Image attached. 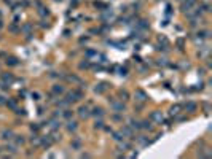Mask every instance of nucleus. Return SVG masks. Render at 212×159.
<instances>
[{
    "instance_id": "obj_1",
    "label": "nucleus",
    "mask_w": 212,
    "mask_h": 159,
    "mask_svg": "<svg viewBox=\"0 0 212 159\" xmlns=\"http://www.w3.org/2000/svg\"><path fill=\"white\" fill-rule=\"evenodd\" d=\"M83 99V92L81 91H70L66 94V100L70 104V102H78Z\"/></svg>"
},
{
    "instance_id": "obj_2",
    "label": "nucleus",
    "mask_w": 212,
    "mask_h": 159,
    "mask_svg": "<svg viewBox=\"0 0 212 159\" xmlns=\"http://www.w3.org/2000/svg\"><path fill=\"white\" fill-rule=\"evenodd\" d=\"M196 7V0H183L182 5H180V10L183 13H187L188 10H191V8Z\"/></svg>"
},
{
    "instance_id": "obj_3",
    "label": "nucleus",
    "mask_w": 212,
    "mask_h": 159,
    "mask_svg": "<svg viewBox=\"0 0 212 159\" xmlns=\"http://www.w3.org/2000/svg\"><path fill=\"white\" fill-rule=\"evenodd\" d=\"M150 121H151V123H158V124H161V123L164 121L163 113H161V111H151V113H150Z\"/></svg>"
},
{
    "instance_id": "obj_4",
    "label": "nucleus",
    "mask_w": 212,
    "mask_h": 159,
    "mask_svg": "<svg viewBox=\"0 0 212 159\" xmlns=\"http://www.w3.org/2000/svg\"><path fill=\"white\" fill-rule=\"evenodd\" d=\"M78 116H80L81 119H88L89 116H91V111H89V108L86 105H81L80 108H78Z\"/></svg>"
},
{
    "instance_id": "obj_5",
    "label": "nucleus",
    "mask_w": 212,
    "mask_h": 159,
    "mask_svg": "<svg viewBox=\"0 0 212 159\" xmlns=\"http://www.w3.org/2000/svg\"><path fill=\"white\" fill-rule=\"evenodd\" d=\"M13 137H15V132H13L11 129H3L2 132H0V138L2 140H13Z\"/></svg>"
},
{
    "instance_id": "obj_6",
    "label": "nucleus",
    "mask_w": 212,
    "mask_h": 159,
    "mask_svg": "<svg viewBox=\"0 0 212 159\" xmlns=\"http://www.w3.org/2000/svg\"><path fill=\"white\" fill-rule=\"evenodd\" d=\"M112 110L117 111V113H123V111L126 110V105H124L123 102H115V100H112Z\"/></svg>"
},
{
    "instance_id": "obj_7",
    "label": "nucleus",
    "mask_w": 212,
    "mask_h": 159,
    "mask_svg": "<svg viewBox=\"0 0 212 159\" xmlns=\"http://www.w3.org/2000/svg\"><path fill=\"white\" fill-rule=\"evenodd\" d=\"M109 89V83H105V81H100L99 85H96V88H94V92L96 94H104L105 91Z\"/></svg>"
},
{
    "instance_id": "obj_8",
    "label": "nucleus",
    "mask_w": 212,
    "mask_h": 159,
    "mask_svg": "<svg viewBox=\"0 0 212 159\" xmlns=\"http://www.w3.org/2000/svg\"><path fill=\"white\" fill-rule=\"evenodd\" d=\"M134 97H136V102H147V100H148V96H147L142 89H137Z\"/></svg>"
},
{
    "instance_id": "obj_9",
    "label": "nucleus",
    "mask_w": 212,
    "mask_h": 159,
    "mask_svg": "<svg viewBox=\"0 0 212 159\" xmlns=\"http://www.w3.org/2000/svg\"><path fill=\"white\" fill-rule=\"evenodd\" d=\"M120 132L124 135V138H131L132 135H134V132H132V129H131V126H123Z\"/></svg>"
},
{
    "instance_id": "obj_10",
    "label": "nucleus",
    "mask_w": 212,
    "mask_h": 159,
    "mask_svg": "<svg viewBox=\"0 0 212 159\" xmlns=\"http://www.w3.org/2000/svg\"><path fill=\"white\" fill-rule=\"evenodd\" d=\"M64 92H66V88H64L62 85H54L53 86V94L54 96H62Z\"/></svg>"
},
{
    "instance_id": "obj_11",
    "label": "nucleus",
    "mask_w": 212,
    "mask_h": 159,
    "mask_svg": "<svg viewBox=\"0 0 212 159\" xmlns=\"http://www.w3.org/2000/svg\"><path fill=\"white\" fill-rule=\"evenodd\" d=\"M53 143H54V140H53V137H51V135H47V137H43V138H41V145H43L45 148H49Z\"/></svg>"
},
{
    "instance_id": "obj_12",
    "label": "nucleus",
    "mask_w": 212,
    "mask_h": 159,
    "mask_svg": "<svg viewBox=\"0 0 212 159\" xmlns=\"http://www.w3.org/2000/svg\"><path fill=\"white\" fill-rule=\"evenodd\" d=\"M180 111H182V105L176 104V105L171 107V110H169V115H171V116H177L179 113H180Z\"/></svg>"
},
{
    "instance_id": "obj_13",
    "label": "nucleus",
    "mask_w": 212,
    "mask_h": 159,
    "mask_svg": "<svg viewBox=\"0 0 212 159\" xmlns=\"http://www.w3.org/2000/svg\"><path fill=\"white\" fill-rule=\"evenodd\" d=\"M2 80H3V83H7V85H10V83L15 81V77H13V73H2Z\"/></svg>"
},
{
    "instance_id": "obj_14",
    "label": "nucleus",
    "mask_w": 212,
    "mask_h": 159,
    "mask_svg": "<svg viewBox=\"0 0 212 159\" xmlns=\"http://www.w3.org/2000/svg\"><path fill=\"white\" fill-rule=\"evenodd\" d=\"M185 110L188 111V113H195V111L198 110V105L195 104V102H187V104H185Z\"/></svg>"
},
{
    "instance_id": "obj_15",
    "label": "nucleus",
    "mask_w": 212,
    "mask_h": 159,
    "mask_svg": "<svg viewBox=\"0 0 212 159\" xmlns=\"http://www.w3.org/2000/svg\"><path fill=\"white\" fill-rule=\"evenodd\" d=\"M13 142H15V145H18V146H22V145L26 143V138L22 137V135H15V137H13Z\"/></svg>"
},
{
    "instance_id": "obj_16",
    "label": "nucleus",
    "mask_w": 212,
    "mask_h": 159,
    "mask_svg": "<svg viewBox=\"0 0 212 159\" xmlns=\"http://www.w3.org/2000/svg\"><path fill=\"white\" fill-rule=\"evenodd\" d=\"M3 149H7L10 154H18V145H8V143H7Z\"/></svg>"
},
{
    "instance_id": "obj_17",
    "label": "nucleus",
    "mask_w": 212,
    "mask_h": 159,
    "mask_svg": "<svg viewBox=\"0 0 212 159\" xmlns=\"http://www.w3.org/2000/svg\"><path fill=\"white\" fill-rule=\"evenodd\" d=\"M140 127L142 129H145V130H153V123H151V121H142L140 123Z\"/></svg>"
},
{
    "instance_id": "obj_18",
    "label": "nucleus",
    "mask_w": 212,
    "mask_h": 159,
    "mask_svg": "<svg viewBox=\"0 0 212 159\" xmlns=\"http://www.w3.org/2000/svg\"><path fill=\"white\" fill-rule=\"evenodd\" d=\"M131 148V143H128V142H118V149L120 151H128V149Z\"/></svg>"
},
{
    "instance_id": "obj_19",
    "label": "nucleus",
    "mask_w": 212,
    "mask_h": 159,
    "mask_svg": "<svg viewBox=\"0 0 212 159\" xmlns=\"http://www.w3.org/2000/svg\"><path fill=\"white\" fill-rule=\"evenodd\" d=\"M66 127H67V130H69V132H75V130L78 129V124L75 123V121H69Z\"/></svg>"
},
{
    "instance_id": "obj_20",
    "label": "nucleus",
    "mask_w": 212,
    "mask_h": 159,
    "mask_svg": "<svg viewBox=\"0 0 212 159\" xmlns=\"http://www.w3.org/2000/svg\"><path fill=\"white\" fill-rule=\"evenodd\" d=\"M91 115H93V116H96V118H98V116L100 118V116H104V110L100 108V107H94V108H93V111H91Z\"/></svg>"
},
{
    "instance_id": "obj_21",
    "label": "nucleus",
    "mask_w": 212,
    "mask_h": 159,
    "mask_svg": "<svg viewBox=\"0 0 212 159\" xmlns=\"http://www.w3.org/2000/svg\"><path fill=\"white\" fill-rule=\"evenodd\" d=\"M49 126H51L53 129H59L61 127V121H58V118H53L51 121H49Z\"/></svg>"
},
{
    "instance_id": "obj_22",
    "label": "nucleus",
    "mask_w": 212,
    "mask_h": 159,
    "mask_svg": "<svg viewBox=\"0 0 212 159\" xmlns=\"http://www.w3.org/2000/svg\"><path fill=\"white\" fill-rule=\"evenodd\" d=\"M32 145H35V146H40L41 145V137H38V135H34V137L30 138Z\"/></svg>"
},
{
    "instance_id": "obj_23",
    "label": "nucleus",
    "mask_w": 212,
    "mask_h": 159,
    "mask_svg": "<svg viewBox=\"0 0 212 159\" xmlns=\"http://www.w3.org/2000/svg\"><path fill=\"white\" fill-rule=\"evenodd\" d=\"M112 134H113V137H112V138H113L117 143H118V142H121V140L124 138V135H123L121 132H112Z\"/></svg>"
},
{
    "instance_id": "obj_24",
    "label": "nucleus",
    "mask_w": 212,
    "mask_h": 159,
    "mask_svg": "<svg viewBox=\"0 0 212 159\" xmlns=\"http://www.w3.org/2000/svg\"><path fill=\"white\" fill-rule=\"evenodd\" d=\"M7 64L11 65V67H15V65H19V60H18L16 57H8L7 59Z\"/></svg>"
},
{
    "instance_id": "obj_25",
    "label": "nucleus",
    "mask_w": 212,
    "mask_h": 159,
    "mask_svg": "<svg viewBox=\"0 0 212 159\" xmlns=\"http://www.w3.org/2000/svg\"><path fill=\"white\" fill-rule=\"evenodd\" d=\"M129 126H131L132 130H134V129H142L140 127V123H137L136 119H129Z\"/></svg>"
},
{
    "instance_id": "obj_26",
    "label": "nucleus",
    "mask_w": 212,
    "mask_h": 159,
    "mask_svg": "<svg viewBox=\"0 0 212 159\" xmlns=\"http://www.w3.org/2000/svg\"><path fill=\"white\" fill-rule=\"evenodd\" d=\"M81 70H85V68H89L91 67V64H89V59H86V60H83V62H80V65H78Z\"/></svg>"
},
{
    "instance_id": "obj_27",
    "label": "nucleus",
    "mask_w": 212,
    "mask_h": 159,
    "mask_svg": "<svg viewBox=\"0 0 212 159\" xmlns=\"http://www.w3.org/2000/svg\"><path fill=\"white\" fill-rule=\"evenodd\" d=\"M70 146H72L73 149H80V148H81V142H80L78 138H75V140L72 142V145H70Z\"/></svg>"
},
{
    "instance_id": "obj_28",
    "label": "nucleus",
    "mask_w": 212,
    "mask_h": 159,
    "mask_svg": "<svg viewBox=\"0 0 212 159\" xmlns=\"http://www.w3.org/2000/svg\"><path fill=\"white\" fill-rule=\"evenodd\" d=\"M98 51H94V49H88L86 51V57H98Z\"/></svg>"
},
{
    "instance_id": "obj_29",
    "label": "nucleus",
    "mask_w": 212,
    "mask_h": 159,
    "mask_svg": "<svg viewBox=\"0 0 212 159\" xmlns=\"http://www.w3.org/2000/svg\"><path fill=\"white\" fill-rule=\"evenodd\" d=\"M94 129H104V121H102V119H96Z\"/></svg>"
},
{
    "instance_id": "obj_30",
    "label": "nucleus",
    "mask_w": 212,
    "mask_h": 159,
    "mask_svg": "<svg viewBox=\"0 0 212 159\" xmlns=\"http://www.w3.org/2000/svg\"><path fill=\"white\" fill-rule=\"evenodd\" d=\"M56 105H58V107H61V108H66V107L69 105V102H67L66 99H64V100H58V102H56Z\"/></svg>"
},
{
    "instance_id": "obj_31",
    "label": "nucleus",
    "mask_w": 212,
    "mask_h": 159,
    "mask_svg": "<svg viewBox=\"0 0 212 159\" xmlns=\"http://www.w3.org/2000/svg\"><path fill=\"white\" fill-rule=\"evenodd\" d=\"M160 43H163V45L166 46V48H168V46H169V40L166 38L164 35H161V37H160Z\"/></svg>"
},
{
    "instance_id": "obj_32",
    "label": "nucleus",
    "mask_w": 212,
    "mask_h": 159,
    "mask_svg": "<svg viewBox=\"0 0 212 159\" xmlns=\"http://www.w3.org/2000/svg\"><path fill=\"white\" fill-rule=\"evenodd\" d=\"M61 116H64V118H72V111L69 110V108H66V110H62V115Z\"/></svg>"
},
{
    "instance_id": "obj_33",
    "label": "nucleus",
    "mask_w": 212,
    "mask_h": 159,
    "mask_svg": "<svg viewBox=\"0 0 212 159\" xmlns=\"http://www.w3.org/2000/svg\"><path fill=\"white\" fill-rule=\"evenodd\" d=\"M112 16H113L112 10H105V13L102 15V19H109V18H112Z\"/></svg>"
},
{
    "instance_id": "obj_34",
    "label": "nucleus",
    "mask_w": 212,
    "mask_h": 159,
    "mask_svg": "<svg viewBox=\"0 0 212 159\" xmlns=\"http://www.w3.org/2000/svg\"><path fill=\"white\" fill-rule=\"evenodd\" d=\"M120 97H121V100H128L129 99V94L126 91H120Z\"/></svg>"
},
{
    "instance_id": "obj_35",
    "label": "nucleus",
    "mask_w": 212,
    "mask_h": 159,
    "mask_svg": "<svg viewBox=\"0 0 212 159\" xmlns=\"http://www.w3.org/2000/svg\"><path fill=\"white\" fill-rule=\"evenodd\" d=\"M7 105L10 107V108H13V110H16V102L15 100H8L7 102Z\"/></svg>"
},
{
    "instance_id": "obj_36",
    "label": "nucleus",
    "mask_w": 212,
    "mask_h": 159,
    "mask_svg": "<svg viewBox=\"0 0 212 159\" xmlns=\"http://www.w3.org/2000/svg\"><path fill=\"white\" fill-rule=\"evenodd\" d=\"M30 27H32L30 24H24V26H22V29H21V30H22V32H29V30H30Z\"/></svg>"
},
{
    "instance_id": "obj_37",
    "label": "nucleus",
    "mask_w": 212,
    "mask_h": 159,
    "mask_svg": "<svg viewBox=\"0 0 212 159\" xmlns=\"http://www.w3.org/2000/svg\"><path fill=\"white\" fill-rule=\"evenodd\" d=\"M40 94H38V92H32V99H34V100H40Z\"/></svg>"
},
{
    "instance_id": "obj_38",
    "label": "nucleus",
    "mask_w": 212,
    "mask_h": 159,
    "mask_svg": "<svg viewBox=\"0 0 212 159\" xmlns=\"http://www.w3.org/2000/svg\"><path fill=\"white\" fill-rule=\"evenodd\" d=\"M139 27H142V29H147V27H148V24H147V21H140V22H139Z\"/></svg>"
},
{
    "instance_id": "obj_39",
    "label": "nucleus",
    "mask_w": 212,
    "mask_h": 159,
    "mask_svg": "<svg viewBox=\"0 0 212 159\" xmlns=\"http://www.w3.org/2000/svg\"><path fill=\"white\" fill-rule=\"evenodd\" d=\"M40 15H41V16H45V15H47V16H48V15H49V11H48V8H41V11H40Z\"/></svg>"
},
{
    "instance_id": "obj_40",
    "label": "nucleus",
    "mask_w": 212,
    "mask_h": 159,
    "mask_svg": "<svg viewBox=\"0 0 212 159\" xmlns=\"http://www.w3.org/2000/svg\"><path fill=\"white\" fill-rule=\"evenodd\" d=\"M30 129L34 130V132H37V130L40 129V126H37V124H32V126H30Z\"/></svg>"
},
{
    "instance_id": "obj_41",
    "label": "nucleus",
    "mask_w": 212,
    "mask_h": 159,
    "mask_svg": "<svg viewBox=\"0 0 212 159\" xmlns=\"http://www.w3.org/2000/svg\"><path fill=\"white\" fill-rule=\"evenodd\" d=\"M0 105H7V100H5V99H3V97H2V96H0Z\"/></svg>"
},
{
    "instance_id": "obj_42",
    "label": "nucleus",
    "mask_w": 212,
    "mask_h": 159,
    "mask_svg": "<svg viewBox=\"0 0 212 159\" xmlns=\"http://www.w3.org/2000/svg\"><path fill=\"white\" fill-rule=\"evenodd\" d=\"M94 5H96V7H99V8H105V5H104V3H100V2H99V3H98V2H96V3H94Z\"/></svg>"
},
{
    "instance_id": "obj_43",
    "label": "nucleus",
    "mask_w": 212,
    "mask_h": 159,
    "mask_svg": "<svg viewBox=\"0 0 212 159\" xmlns=\"http://www.w3.org/2000/svg\"><path fill=\"white\" fill-rule=\"evenodd\" d=\"M81 158H91V154H89V153H83Z\"/></svg>"
},
{
    "instance_id": "obj_44",
    "label": "nucleus",
    "mask_w": 212,
    "mask_h": 159,
    "mask_svg": "<svg viewBox=\"0 0 212 159\" xmlns=\"http://www.w3.org/2000/svg\"><path fill=\"white\" fill-rule=\"evenodd\" d=\"M10 30H11V32H16L18 29H16V26H10Z\"/></svg>"
},
{
    "instance_id": "obj_45",
    "label": "nucleus",
    "mask_w": 212,
    "mask_h": 159,
    "mask_svg": "<svg viewBox=\"0 0 212 159\" xmlns=\"http://www.w3.org/2000/svg\"><path fill=\"white\" fill-rule=\"evenodd\" d=\"M113 119H115V121H120V119H121V118H120V116H118V115H113Z\"/></svg>"
},
{
    "instance_id": "obj_46",
    "label": "nucleus",
    "mask_w": 212,
    "mask_h": 159,
    "mask_svg": "<svg viewBox=\"0 0 212 159\" xmlns=\"http://www.w3.org/2000/svg\"><path fill=\"white\" fill-rule=\"evenodd\" d=\"M54 2H61V0H54Z\"/></svg>"
}]
</instances>
